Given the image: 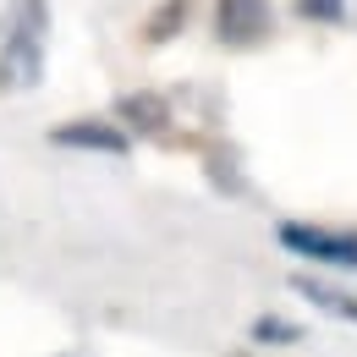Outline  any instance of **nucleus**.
<instances>
[{
    "instance_id": "nucleus-1",
    "label": "nucleus",
    "mask_w": 357,
    "mask_h": 357,
    "mask_svg": "<svg viewBox=\"0 0 357 357\" xmlns=\"http://www.w3.org/2000/svg\"><path fill=\"white\" fill-rule=\"evenodd\" d=\"M45 0H17L6 17V45H0V93H22L45 77Z\"/></svg>"
},
{
    "instance_id": "nucleus-8",
    "label": "nucleus",
    "mask_w": 357,
    "mask_h": 357,
    "mask_svg": "<svg viewBox=\"0 0 357 357\" xmlns=\"http://www.w3.org/2000/svg\"><path fill=\"white\" fill-rule=\"evenodd\" d=\"M181 11H187V0H165V11L149 17V33H143V39H149V45H165V39L176 33V17H181Z\"/></svg>"
},
{
    "instance_id": "nucleus-2",
    "label": "nucleus",
    "mask_w": 357,
    "mask_h": 357,
    "mask_svg": "<svg viewBox=\"0 0 357 357\" xmlns=\"http://www.w3.org/2000/svg\"><path fill=\"white\" fill-rule=\"evenodd\" d=\"M275 242L291 259H308L319 269H357V231H330V225H313V220H280Z\"/></svg>"
},
{
    "instance_id": "nucleus-6",
    "label": "nucleus",
    "mask_w": 357,
    "mask_h": 357,
    "mask_svg": "<svg viewBox=\"0 0 357 357\" xmlns=\"http://www.w3.org/2000/svg\"><path fill=\"white\" fill-rule=\"evenodd\" d=\"M291 291L303 297V303H313V308L335 313V319H347V324H357V297H341V291H330L324 280H313V275H297L291 280Z\"/></svg>"
},
{
    "instance_id": "nucleus-5",
    "label": "nucleus",
    "mask_w": 357,
    "mask_h": 357,
    "mask_svg": "<svg viewBox=\"0 0 357 357\" xmlns=\"http://www.w3.org/2000/svg\"><path fill=\"white\" fill-rule=\"evenodd\" d=\"M116 121H121L132 137H160L171 127V99L154 93V89H132V93L116 99Z\"/></svg>"
},
{
    "instance_id": "nucleus-9",
    "label": "nucleus",
    "mask_w": 357,
    "mask_h": 357,
    "mask_svg": "<svg viewBox=\"0 0 357 357\" xmlns=\"http://www.w3.org/2000/svg\"><path fill=\"white\" fill-rule=\"evenodd\" d=\"M297 11H303V17H313V22H341L347 0H297Z\"/></svg>"
},
{
    "instance_id": "nucleus-4",
    "label": "nucleus",
    "mask_w": 357,
    "mask_h": 357,
    "mask_svg": "<svg viewBox=\"0 0 357 357\" xmlns=\"http://www.w3.org/2000/svg\"><path fill=\"white\" fill-rule=\"evenodd\" d=\"M275 28V6L269 0H215V39L231 50L264 45Z\"/></svg>"
},
{
    "instance_id": "nucleus-7",
    "label": "nucleus",
    "mask_w": 357,
    "mask_h": 357,
    "mask_svg": "<svg viewBox=\"0 0 357 357\" xmlns=\"http://www.w3.org/2000/svg\"><path fill=\"white\" fill-rule=\"evenodd\" d=\"M303 335H308L303 324H286V319H275V313L253 319V341H259V347H297Z\"/></svg>"
},
{
    "instance_id": "nucleus-3",
    "label": "nucleus",
    "mask_w": 357,
    "mask_h": 357,
    "mask_svg": "<svg viewBox=\"0 0 357 357\" xmlns=\"http://www.w3.org/2000/svg\"><path fill=\"white\" fill-rule=\"evenodd\" d=\"M55 149H77V154H105V160H127L132 154V132L116 121V116H77V121H61L50 127Z\"/></svg>"
}]
</instances>
